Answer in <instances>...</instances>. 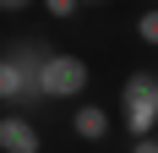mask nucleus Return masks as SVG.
<instances>
[{
	"mask_svg": "<svg viewBox=\"0 0 158 153\" xmlns=\"http://www.w3.org/2000/svg\"><path fill=\"white\" fill-rule=\"evenodd\" d=\"M93 82V66L82 60L77 49H55L38 71V93H44V104H65V98H82Z\"/></svg>",
	"mask_w": 158,
	"mask_h": 153,
	"instance_id": "1",
	"label": "nucleus"
},
{
	"mask_svg": "<svg viewBox=\"0 0 158 153\" xmlns=\"http://www.w3.org/2000/svg\"><path fill=\"white\" fill-rule=\"evenodd\" d=\"M120 126L131 137L158 131V71H131L120 82Z\"/></svg>",
	"mask_w": 158,
	"mask_h": 153,
	"instance_id": "2",
	"label": "nucleus"
},
{
	"mask_svg": "<svg viewBox=\"0 0 158 153\" xmlns=\"http://www.w3.org/2000/svg\"><path fill=\"white\" fill-rule=\"evenodd\" d=\"M44 104V93H38V82H33L22 66L11 60V55H0V109H38Z\"/></svg>",
	"mask_w": 158,
	"mask_h": 153,
	"instance_id": "3",
	"label": "nucleus"
},
{
	"mask_svg": "<svg viewBox=\"0 0 158 153\" xmlns=\"http://www.w3.org/2000/svg\"><path fill=\"white\" fill-rule=\"evenodd\" d=\"M0 153H44V131L33 126L27 109H6L0 115Z\"/></svg>",
	"mask_w": 158,
	"mask_h": 153,
	"instance_id": "4",
	"label": "nucleus"
},
{
	"mask_svg": "<svg viewBox=\"0 0 158 153\" xmlns=\"http://www.w3.org/2000/svg\"><path fill=\"white\" fill-rule=\"evenodd\" d=\"M0 55H11V60L38 82V71H44V60L55 55V49H49V38H38V33H22V38H6V44H0Z\"/></svg>",
	"mask_w": 158,
	"mask_h": 153,
	"instance_id": "5",
	"label": "nucleus"
},
{
	"mask_svg": "<svg viewBox=\"0 0 158 153\" xmlns=\"http://www.w3.org/2000/svg\"><path fill=\"white\" fill-rule=\"evenodd\" d=\"M109 126H114V120L104 115V104H77V109H71V131H77L82 142H104Z\"/></svg>",
	"mask_w": 158,
	"mask_h": 153,
	"instance_id": "6",
	"label": "nucleus"
},
{
	"mask_svg": "<svg viewBox=\"0 0 158 153\" xmlns=\"http://www.w3.org/2000/svg\"><path fill=\"white\" fill-rule=\"evenodd\" d=\"M136 38H142L147 49H158V6H153V0H147L142 16H136Z\"/></svg>",
	"mask_w": 158,
	"mask_h": 153,
	"instance_id": "7",
	"label": "nucleus"
},
{
	"mask_svg": "<svg viewBox=\"0 0 158 153\" xmlns=\"http://www.w3.org/2000/svg\"><path fill=\"white\" fill-rule=\"evenodd\" d=\"M38 6H44L55 22H65V16H77V11H82V0H38Z\"/></svg>",
	"mask_w": 158,
	"mask_h": 153,
	"instance_id": "8",
	"label": "nucleus"
},
{
	"mask_svg": "<svg viewBox=\"0 0 158 153\" xmlns=\"http://www.w3.org/2000/svg\"><path fill=\"white\" fill-rule=\"evenodd\" d=\"M131 153H158V131H147V137H131Z\"/></svg>",
	"mask_w": 158,
	"mask_h": 153,
	"instance_id": "9",
	"label": "nucleus"
},
{
	"mask_svg": "<svg viewBox=\"0 0 158 153\" xmlns=\"http://www.w3.org/2000/svg\"><path fill=\"white\" fill-rule=\"evenodd\" d=\"M33 6H38V0H0V11H6V16H22V11H33Z\"/></svg>",
	"mask_w": 158,
	"mask_h": 153,
	"instance_id": "10",
	"label": "nucleus"
},
{
	"mask_svg": "<svg viewBox=\"0 0 158 153\" xmlns=\"http://www.w3.org/2000/svg\"><path fill=\"white\" fill-rule=\"evenodd\" d=\"M153 6H158V0H153Z\"/></svg>",
	"mask_w": 158,
	"mask_h": 153,
	"instance_id": "11",
	"label": "nucleus"
}]
</instances>
